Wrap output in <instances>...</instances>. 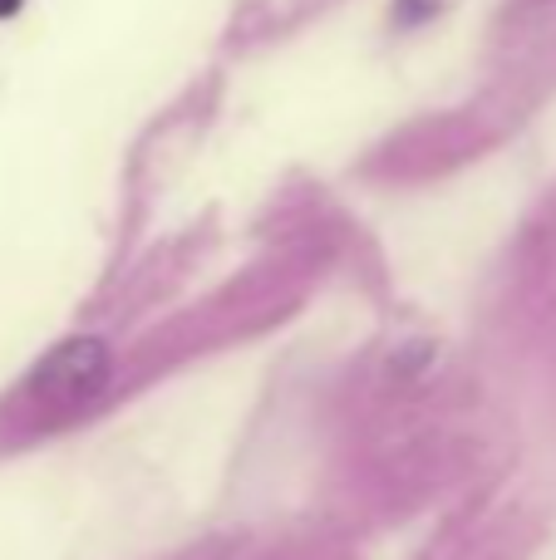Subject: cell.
<instances>
[{
  "instance_id": "1",
  "label": "cell",
  "mask_w": 556,
  "mask_h": 560,
  "mask_svg": "<svg viewBox=\"0 0 556 560\" xmlns=\"http://www.w3.org/2000/svg\"><path fill=\"white\" fill-rule=\"evenodd\" d=\"M108 374H114L108 345L94 335H79L39 359L35 374H30V394H35V404L49 408V413H74V408H89L104 394Z\"/></svg>"
},
{
  "instance_id": "2",
  "label": "cell",
  "mask_w": 556,
  "mask_h": 560,
  "mask_svg": "<svg viewBox=\"0 0 556 560\" xmlns=\"http://www.w3.org/2000/svg\"><path fill=\"white\" fill-rule=\"evenodd\" d=\"M10 5H15V0H0V10H10Z\"/></svg>"
}]
</instances>
